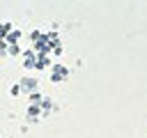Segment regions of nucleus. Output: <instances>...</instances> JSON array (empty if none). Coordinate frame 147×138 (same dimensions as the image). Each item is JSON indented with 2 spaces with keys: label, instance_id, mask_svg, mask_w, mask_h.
Segmentation results:
<instances>
[]
</instances>
